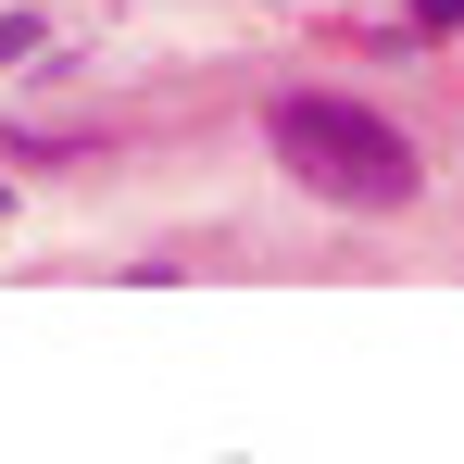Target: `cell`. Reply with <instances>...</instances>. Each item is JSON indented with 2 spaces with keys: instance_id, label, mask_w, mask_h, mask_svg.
<instances>
[{
  "instance_id": "cell-1",
  "label": "cell",
  "mask_w": 464,
  "mask_h": 464,
  "mask_svg": "<svg viewBox=\"0 0 464 464\" xmlns=\"http://www.w3.org/2000/svg\"><path fill=\"white\" fill-rule=\"evenodd\" d=\"M264 151L289 163L314 201H339V214H401L414 201V139L389 113H364V101H339V88H289L264 113Z\"/></svg>"
},
{
  "instance_id": "cell-2",
  "label": "cell",
  "mask_w": 464,
  "mask_h": 464,
  "mask_svg": "<svg viewBox=\"0 0 464 464\" xmlns=\"http://www.w3.org/2000/svg\"><path fill=\"white\" fill-rule=\"evenodd\" d=\"M38 38H51V13H0V63H25Z\"/></svg>"
},
{
  "instance_id": "cell-3",
  "label": "cell",
  "mask_w": 464,
  "mask_h": 464,
  "mask_svg": "<svg viewBox=\"0 0 464 464\" xmlns=\"http://www.w3.org/2000/svg\"><path fill=\"white\" fill-rule=\"evenodd\" d=\"M401 13H414V38H452L464 25V0H401Z\"/></svg>"
},
{
  "instance_id": "cell-4",
  "label": "cell",
  "mask_w": 464,
  "mask_h": 464,
  "mask_svg": "<svg viewBox=\"0 0 464 464\" xmlns=\"http://www.w3.org/2000/svg\"><path fill=\"white\" fill-rule=\"evenodd\" d=\"M0 214H13V201H0Z\"/></svg>"
}]
</instances>
